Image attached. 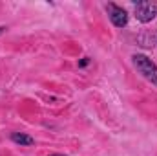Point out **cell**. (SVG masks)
<instances>
[{
  "instance_id": "1",
  "label": "cell",
  "mask_w": 157,
  "mask_h": 156,
  "mask_svg": "<svg viewBox=\"0 0 157 156\" xmlns=\"http://www.w3.org/2000/svg\"><path fill=\"white\" fill-rule=\"evenodd\" d=\"M132 61H133V66L137 68V72L146 79V81H150L152 84L157 86V66H155V63H152V59H148V57L143 55V53H135V55L132 57Z\"/></svg>"
},
{
  "instance_id": "6",
  "label": "cell",
  "mask_w": 157,
  "mask_h": 156,
  "mask_svg": "<svg viewBox=\"0 0 157 156\" xmlns=\"http://www.w3.org/2000/svg\"><path fill=\"white\" fill-rule=\"evenodd\" d=\"M49 156H66V154H60V153H57V154H49Z\"/></svg>"
},
{
  "instance_id": "3",
  "label": "cell",
  "mask_w": 157,
  "mask_h": 156,
  "mask_svg": "<svg viewBox=\"0 0 157 156\" xmlns=\"http://www.w3.org/2000/svg\"><path fill=\"white\" fill-rule=\"evenodd\" d=\"M106 11H108V17H110L112 24L115 28H124L128 24V13H126V9L119 7L117 4H108Z\"/></svg>"
},
{
  "instance_id": "7",
  "label": "cell",
  "mask_w": 157,
  "mask_h": 156,
  "mask_svg": "<svg viewBox=\"0 0 157 156\" xmlns=\"http://www.w3.org/2000/svg\"><path fill=\"white\" fill-rule=\"evenodd\" d=\"M6 31V28H0V33H4Z\"/></svg>"
},
{
  "instance_id": "4",
  "label": "cell",
  "mask_w": 157,
  "mask_h": 156,
  "mask_svg": "<svg viewBox=\"0 0 157 156\" xmlns=\"http://www.w3.org/2000/svg\"><path fill=\"white\" fill-rule=\"evenodd\" d=\"M11 140H13L17 145H33V143H35V140H33L31 136L24 134V132H13V134H11Z\"/></svg>"
},
{
  "instance_id": "5",
  "label": "cell",
  "mask_w": 157,
  "mask_h": 156,
  "mask_svg": "<svg viewBox=\"0 0 157 156\" xmlns=\"http://www.w3.org/2000/svg\"><path fill=\"white\" fill-rule=\"evenodd\" d=\"M88 63H90V59H88V57H86V59H84V61H80V66H86V64H88Z\"/></svg>"
},
{
  "instance_id": "2",
  "label": "cell",
  "mask_w": 157,
  "mask_h": 156,
  "mask_svg": "<svg viewBox=\"0 0 157 156\" xmlns=\"http://www.w3.org/2000/svg\"><path fill=\"white\" fill-rule=\"evenodd\" d=\"M157 15V2H150V0H143L135 4V18L143 24L152 22Z\"/></svg>"
}]
</instances>
